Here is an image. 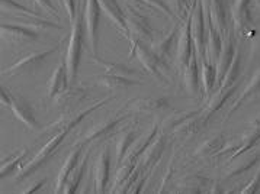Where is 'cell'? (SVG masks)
I'll return each mask as SVG.
<instances>
[{
    "instance_id": "42",
    "label": "cell",
    "mask_w": 260,
    "mask_h": 194,
    "mask_svg": "<svg viewBox=\"0 0 260 194\" xmlns=\"http://www.w3.org/2000/svg\"><path fill=\"white\" fill-rule=\"evenodd\" d=\"M61 5L67 12V16L70 22H73L77 16V8H76V2L74 0H61Z\"/></svg>"
},
{
    "instance_id": "5",
    "label": "cell",
    "mask_w": 260,
    "mask_h": 194,
    "mask_svg": "<svg viewBox=\"0 0 260 194\" xmlns=\"http://www.w3.org/2000/svg\"><path fill=\"white\" fill-rule=\"evenodd\" d=\"M192 11H193V3L189 6L185 21L180 25V32L177 38V50H176V64L177 68L183 71L186 68L187 62L190 60L192 54L195 52L192 35H190V19H192Z\"/></svg>"
},
{
    "instance_id": "13",
    "label": "cell",
    "mask_w": 260,
    "mask_h": 194,
    "mask_svg": "<svg viewBox=\"0 0 260 194\" xmlns=\"http://www.w3.org/2000/svg\"><path fill=\"white\" fill-rule=\"evenodd\" d=\"M125 121L124 118H118V119H112V121H106V122L98 123L92 126L89 131H86L83 136L77 141V146H82V145H86V143H92L98 142V141H102L105 138H108L111 133L114 132L115 128L122 123Z\"/></svg>"
},
{
    "instance_id": "9",
    "label": "cell",
    "mask_w": 260,
    "mask_h": 194,
    "mask_svg": "<svg viewBox=\"0 0 260 194\" xmlns=\"http://www.w3.org/2000/svg\"><path fill=\"white\" fill-rule=\"evenodd\" d=\"M124 109L133 113H165L170 109V103L166 97H141L129 100Z\"/></svg>"
},
{
    "instance_id": "6",
    "label": "cell",
    "mask_w": 260,
    "mask_h": 194,
    "mask_svg": "<svg viewBox=\"0 0 260 194\" xmlns=\"http://www.w3.org/2000/svg\"><path fill=\"white\" fill-rule=\"evenodd\" d=\"M193 11L190 19V35L195 51L201 58H205V40H207V16L201 0H192Z\"/></svg>"
},
{
    "instance_id": "41",
    "label": "cell",
    "mask_w": 260,
    "mask_h": 194,
    "mask_svg": "<svg viewBox=\"0 0 260 194\" xmlns=\"http://www.w3.org/2000/svg\"><path fill=\"white\" fill-rule=\"evenodd\" d=\"M170 5H172V8H173V12H175V15H176L177 18H180L182 16V13L185 11L189 9V0H170Z\"/></svg>"
},
{
    "instance_id": "15",
    "label": "cell",
    "mask_w": 260,
    "mask_h": 194,
    "mask_svg": "<svg viewBox=\"0 0 260 194\" xmlns=\"http://www.w3.org/2000/svg\"><path fill=\"white\" fill-rule=\"evenodd\" d=\"M109 170H111V155L108 148H105L98 157L94 165V188L98 193H105L109 184Z\"/></svg>"
},
{
    "instance_id": "22",
    "label": "cell",
    "mask_w": 260,
    "mask_h": 194,
    "mask_svg": "<svg viewBox=\"0 0 260 194\" xmlns=\"http://www.w3.org/2000/svg\"><path fill=\"white\" fill-rule=\"evenodd\" d=\"M70 82H69V74H67V68H66V62H60L57 65V68L52 72L51 79L48 82V87H47V97L52 100L57 94L62 93L66 89H69Z\"/></svg>"
},
{
    "instance_id": "47",
    "label": "cell",
    "mask_w": 260,
    "mask_h": 194,
    "mask_svg": "<svg viewBox=\"0 0 260 194\" xmlns=\"http://www.w3.org/2000/svg\"><path fill=\"white\" fill-rule=\"evenodd\" d=\"M57 2H58V3H61V0H57Z\"/></svg>"
},
{
    "instance_id": "28",
    "label": "cell",
    "mask_w": 260,
    "mask_h": 194,
    "mask_svg": "<svg viewBox=\"0 0 260 194\" xmlns=\"http://www.w3.org/2000/svg\"><path fill=\"white\" fill-rule=\"evenodd\" d=\"M86 90H83L82 87H69L64 92L57 94L52 100L57 106L62 107L64 110H70L73 106H76L77 103H80L86 97Z\"/></svg>"
},
{
    "instance_id": "19",
    "label": "cell",
    "mask_w": 260,
    "mask_h": 194,
    "mask_svg": "<svg viewBox=\"0 0 260 194\" xmlns=\"http://www.w3.org/2000/svg\"><path fill=\"white\" fill-rule=\"evenodd\" d=\"M198 54L197 51L192 54L190 60L187 62L186 68L183 70V84H185V89L189 94L192 96H197L201 89V74H199V65H198Z\"/></svg>"
},
{
    "instance_id": "4",
    "label": "cell",
    "mask_w": 260,
    "mask_h": 194,
    "mask_svg": "<svg viewBox=\"0 0 260 194\" xmlns=\"http://www.w3.org/2000/svg\"><path fill=\"white\" fill-rule=\"evenodd\" d=\"M125 22H126L129 42L137 40V41L151 44L154 41V33L150 26V22L143 13L134 11L131 8H126L125 9Z\"/></svg>"
},
{
    "instance_id": "44",
    "label": "cell",
    "mask_w": 260,
    "mask_h": 194,
    "mask_svg": "<svg viewBox=\"0 0 260 194\" xmlns=\"http://www.w3.org/2000/svg\"><path fill=\"white\" fill-rule=\"evenodd\" d=\"M45 183V180H41V181H38V183L35 184V185H32V187H28L26 190H25V193H35V191H38L40 188H41L42 185Z\"/></svg>"
},
{
    "instance_id": "48",
    "label": "cell",
    "mask_w": 260,
    "mask_h": 194,
    "mask_svg": "<svg viewBox=\"0 0 260 194\" xmlns=\"http://www.w3.org/2000/svg\"><path fill=\"white\" fill-rule=\"evenodd\" d=\"M189 2H190V0H189Z\"/></svg>"
},
{
    "instance_id": "46",
    "label": "cell",
    "mask_w": 260,
    "mask_h": 194,
    "mask_svg": "<svg viewBox=\"0 0 260 194\" xmlns=\"http://www.w3.org/2000/svg\"><path fill=\"white\" fill-rule=\"evenodd\" d=\"M126 2H131V3H140V5H144L141 0H126Z\"/></svg>"
},
{
    "instance_id": "16",
    "label": "cell",
    "mask_w": 260,
    "mask_h": 194,
    "mask_svg": "<svg viewBox=\"0 0 260 194\" xmlns=\"http://www.w3.org/2000/svg\"><path fill=\"white\" fill-rule=\"evenodd\" d=\"M236 52H237V50H236V42H234V38L231 36V33L229 32V35L222 38V47H221V51H219L218 60L215 62L218 83L225 75V72H227L229 67L231 65V62H233V58H234Z\"/></svg>"
},
{
    "instance_id": "1",
    "label": "cell",
    "mask_w": 260,
    "mask_h": 194,
    "mask_svg": "<svg viewBox=\"0 0 260 194\" xmlns=\"http://www.w3.org/2000/svg\"><path fill=\"white\" fill-rule=\"evenodd\" d=\"M136 55L137 60L141 62V65L158 84L166 86L169 84V75H167V65L166 61L158 57L156 52L151 48L146 47L141 41H131V55L129 58H133Z\"/></svg>"
},
{
    "instance_id": "27",
    "label": "cell",
    "mask_w": 260,
    "mask_h": 194,
    "mask_svg": "<svg viewBox=\"0 0 260 194\" xmlns=\"http://www.w3.org/2000/svg\"><path fill=\"white\" fill-rule=\"evenodd\" d=\"M179 32H180V25H173V28L167 32L166 35H163L158 41L151 42V50L156 52L158 57H161L163 60H166V57L170 54L173 45L177 44L179 38Z\"/></svg>"
},
{
    "instance_id": "35",
    "label": "cell",
    "mask_w": 260,
    "mask_h": 194,
    "mask_svg": "<svg viewBox=\"0 0 260 194\" xmlns=\"http://www.w3.org/2000/svg\"><path fill=\"white\" fill-rule=\"evenodd\" d=\"M87 161H89V152L84 155L83 158L80 160V163L77 164L76 168L72 171L67 183H66L64 188H62V193H74L79 188L80 181H82V178H83L84 175V171H86V167H87Z\"/></svg>"
},
{
    "instance_id": "32",
    "label": "cell",
    "mask_w": 260,
    "mask_h": 194,
    "mask_svg": "<svg viewBox=\"0 0 260 194\" xmlns=\"http://www.w3.org/2000/svg\"><path fill=\"white\" fill-rule=\"evenodd\" d=\"M93 60L98 65H101V67L104 68L105 71H106V74H114V75L126 77V79H136V77H140V75H141V74L137 71V70L131 68V67H128V65H125V64L105 61V60L98 58L96 55H93Z\"/></svg>"
},
{
    "instance_id": "45",
    "label": "cell",
    "mask_w": 260,
    "mask_h": 194,
    "mask_svg": "<svg viewBox=\"0 0 260 194\" xmlns=\"http://www.w3.org/2000/svg\"><path fill=\"white\" fill-rule=\"evenodd\" d=\"M253 3H254V6L260 11V0H253Z\"/></svg>"
},
{
    "instance_id": "18",
    "label": "cell",
    "mask_w": 260,
    "mask_h": 194,
    "mask_svg": "<svg viewBox=\"0 0 260 194\" xmlns=\"http://www.w3.org/2000/svg\"><path fill=\"white\" fill-rule=\"evenodd\" d=\"M259 163L260 153H251V155H247V152L241 153L239 157L230 160V165L229 168H227L225 177H227V178L239 177L241 174L247 173L250 170H253Z\"/></svg>"
},
{
    "instance_id": "21",
    "label": "cell",
    "mask_w": 260,
    "mask_h": 194,
    "mask_svg": "<svg viewBox=\"0 0 260 194\" xmlns=\"http://www.w3.org/2000/svg\"><path fill=\"white\" fill-rule=\"evenodd\" d=\"M250 3H251V0H234V5L231 8V19H233L234 29L237 33L244 32V29L251 22Z\"/></svg>"
},
{
    "instance_id": "17",
    "label": "cell",
    "mask_w": 260,
    "mask_h": 194,
    "mask_svg": "<svg viewBox=\"0 0 260 194\" xmlns=\"http://www.w3.org/2000/svg\"><path fill=\"white\" fill-rule=\"evenodd\" d=\"M157 133H158V125H157V123H153V125L150 126L148 132L144 133V135H141L140 138H137L136 141L133 142V145H131V148L128 149V152L125 155L124 160L138 164L141 155L146 152V149L150 146V143L153 142V139L156 138Z\"/></svg>"
},
{
    "instance_id": "31",
    "label": "cell",
    "mask_w": 260,
    "mask_h": 194,
    "mask_svg": "<svg viewBox=\"0 0 260 194\" xmlns=\"http://www.w3.org/2000/svg\"><path fill=\"white\" fill-rule=\"evenodd\" d=\"M208 178L193 174V175H187L183 180H180V183L177 184V191L182 193H204L205 190H208Z\"/></svg>"
},
{
    "instance_id": "36",
    "label": "cell",
    "mask_w": 260,
    "mask_h": 194,
    "mask_svg": "<svg viewBox=\"0 0 260 194\" xmlns=\"http://www.w3.org/2000/svg\"><path fill=\"white\" fill-rule=\"evenodd\" d=\"M136 135L137 129H128L126 132H124L119 136V139L116 142V146H115V155H116V163H118V165L124 161L128 149L131 148L133 142L136 141Z\"/></svg>"
},
{
    "instance_id": "14",
    "label": "cell",
    "mask_w": 260,
    "mask_h": 194,
    "mask_svg": "<svg viewBox=\"0 0 260 194\" xmlns=\"http://www.w3.org/2000/svg\"><path fill=\"white\" fill-rule=\"evenodd\" d=\"M12 113L21 121L23 125H26L31 129H40V125L35 119V114L32 110L31 104L26 102L19 94H12L11 102H9Z\"/></svg>"
},
{
    "instance_id": "39",
    "label": "cell",
    "mask_w": 260,
    "mask_h": 194,
    "mask_svg": "<svg viewBox=\"0 0 260 194\" xmlns=\"http://www.w3.org/2000/svg\"><path fill=\"white\" fill-rule=\"evenodd\" d=\"M26 155H28V149H26V148H23L22 151L16 152L13 157L8 158L6 161H3V163H2V178H5V175L11 174L12 171L19 170V168H18V165L23 161V158H25Z\"/></svg>"
},
{
    "instance_id": "30",
    "label": "cell",
    "mask_w": 260,
    "mask_h": 194,
    "mask_svg": "<svg viewBox=\"0 0 260 194\" xmlns=\"http://www.w3.org/2000/svg\"><path fill=\"white\" fill-rule=\"evenodd\" d=\"M96 84L102 86L105 89H109V90H126L129 87L140 86L141 82H136L134 79L119 77V75H114V74H105V75L96 77Z\"/></svg>"
},
{
    "instance_id": "24",
    "label": "cell",
    "mask_w": 260,
    "mask_h": 194,
    "mask_svg": "<svg viewBox=\"0 0 260 194\" xmlns=\"http://www.w3.org/2000/svg\"><path fill=\"white\" fill-rule=\"evenodd\" d=\"M257 96H260V67L256 70V71H254V74L251 75L249 84L243 89V92H241V94H240V97L236 100V103L233 104V107L230 109L227 118H230V116L236 112L237 109H240L244 103L249 102V100H251V99H254V97H257Z\"/></svg>"
},
{
    "instance_id": "3",
    "label": "cell",
    "mask_w": 260,
    "mask_h": 194,
    "mask_svg": "<svg viewBox=\"0 0 260 194\" xmlns=\"http://www.w3.org/2000/svg\"><path fill=\"white\" fill-rule=\"evenodd\" d=\"M83 12H82V13H77L76 19L72 22L70 40H69V47L66 52V68L69 74L70 86L76 82L77 71H79V62H80L82 48H83Z\"/></svg>"
},
{
    "instance_id": "34",
    "label": "cell",
    "mask_w": 260,
    "mask_h": 194,
    "mask_svg": "<svg viewBox=\"0 0 260 194\" xmlns=\"http://www.w3.org/2000/svg\"><path fill=\"white\" fill-rule=\"evenodd\" d=\"M240 72H241V57H240V51L237 50L234 58H233L231 65H230L229 70L225 72V75L218 83L219 90H225V89H230V87L236 86V83H237L240 77Z\"/></svg>"
},
{
    "instance_id": "43",
    "label": "cell",
    "mask_w": 260,
    "mask_h": 194,
    "mask_svg": "<svg viewBox=\"0 0 260 194\" xmlns=\"http://www.w3.org/2000/svg\"><path fill=\"white\" fill-rule=\"evenodd\" d=\"M35 5H38L40 8H42L45 12H48L50 15H54V16H58L57 13V9L54 8V5L51 3V0H32Z\"/></svg>"
},
{
    "instance_id": "40",
    "label": "cell",
    "mask_w": 260,
    "mask_h": 194,
    "mask_svg": "<svg viewBox=\"0 0 260 194\" xmlns=\"http://www.w3.org/2000/svg\"><path fill=\"white\" fill-rule=\"evenodd\" d=\"M257 191H260V168L254 174L253 180L246 187L241 188V193H257Z\"/></svg>"
},
{
    "instance_id": "29",
    "label": "cell",
    "mask_w": 260,
    "mask_h": 194,
    "mask_svg": "<svg viewBox=\"0 0 260 194\" xmlns=\"http://www.w3.org/2000/svg\"><path fill=\"white\" fill-rule=\"evenodd\" d=\"M224 145H225V138L222 135H214V136L208 138L207 141H204L195 149L193 158L202 160V158H208V157H215L222 149Z\"/></svg>"
},
{
    "instance_id": "12",
    "label": "cell",
    "mask_w": 260,
    "mask_h": 194,
    "mask_svg": "<svg viewBox=\"0 0 260 194\" xmlns=\"http://www.w3.org/2000/svg\"><path fill=\"white\" fill-rule=\"evenodd\" d=\"M207 21L219 32V35L224 38L229 35V28H227V11L224 0H209L208 8L205 11Z\"/></svg>"
},
{
    "instance_id": "7",
    "label": "cell",
    "mask_w": 260,
    "mask_h": 194,
    "mask_svg": "<svg viewBox=\"0 0 260 194\" xmlns=\"http://www.w3.org/2000/svg\"><path fill=\"white\" fill-rule=\"evenodd\" d=\"M101 5L98 0H84L83 8V22L86 32H87V40H89V47L93 55L98 52V26H99V19H101Z\"/></svg>"
},
{
    "instance_id": "25",
    "label": "cell",
    "mask_w": 260,
    "mask_h": 194,
    "mask_svg": "<svg viewBox=\"0 0 260 194\" xmlns=\"http://www.w3.org/2000/svg\"><path fill=\"white\" fill-rule=\"evenodd\" d=\"M222 47V36L219 32L207 21V40H205V60L215 64Z\"/></svg>"
},
{
    "instance_id": "38",
    "label": "cell",
    "mask_w": 260,
    "mask_h": 194,
    "mask_svg": "<svg viewBox=\"0 0 260 194\" xmlns=\"http://www.w3.org/2000/svg\"><path fill=\"white\" fill-rule=\"evenodd\" d=\"M0 5H2V11L3 12H13L18 15L28 16V18H41V15L38 12L32 11L29 8H25L23 5H19L15 0H0Z\"/></svg>"
},
{
    "instance_id": "37",
    "label": "cell",
    "mask_w": 260,
    "mask_h": 194,
    "mask_svg": "<svg viewBox=\"0 0 260 194\" xmlns=\"http://www.w3.org/2000/svg\"><path fill=\"white\" fill-rule=\"evenodd\" d=\"M19 25H23L26 28H31L34 31H37L38 33L40 32H48V31H61L62 26L61 25H57V23H52V22H48L44 18H29V21L26 19H21L19 21Z\"/></svg>"
},
{
    "instance_id": "8",
    "label": "cell",
    "mask_w": 260,
    "mask_h": 194,
    "mask_svg": "<svg viewBox=\"0 0 260 194\" xmlns=\"http://www.w3.org/2000/svg\"><path fill=\"white\" fill-rule=\"evenodd\" d=\"M57 51H58V47L50 48L47 51L32 52L29 55H25L23 58L13 62L11 67H8L6 70H3V74H6V75H18V74H23V72L35 71L40 67H42V64L47 61L48 57H51L52 54H55Z\"/></svg>"
},
{
    "instance_id": "10",
    "label": "cell",
    "mask_w": 260,
    "mask_h": 194,
    "mask_svg": "<svg viewBox=\"0 0 260 194\" xmlns=\"http://www.w3.org/2000/svg\"><path fill=\"white\" fill-rule=\"evenodd\" d=\"M2 40L9 44H31L38 40V32L23 25H12V23H2Z\"/></svg>"
},
{
    "instance_id": "23",
    "label": "cell",
    "mask_w": 260,
    "mask_h": 194,
    "mask_svg": "<svg viewBox=\"0 0 260 194\" xmlns=\"http://www.w3.org/2000/svg\"><path fill=\"white\" fill-rule=\"evenodd\" d=\"M82 152H83V146H79L77 149H73L72 152L69 153L66 163L62 164L61 170H60V173L57 175V184H55V188H54L55 193H62V188H64V185L67 183L70 174H72V171L76 168V165L80 163V160H82Z\"/></svg>"
},
{
    "instance_id": "20",
    "label": "cell",
    "mask_w": 260,
    "mask_h": 194,
    "mask_svg": "<svg viewBox=\"0 0 260 194\" xmlns=\"http://www.w3.org/2000/svg\"><path fill=\"white\" fill-rule=\"evenodd\" d=\"M101 5V9L108 19L114 23L119 31L124 33V36L128 40V29H126V22H125V12L119 8L116 0H98Z\"/></svg>"
},
{
    "instance_id": "33",
    "label": "cell",
    "mask_w": 260,
    "mask_h": 194,
    "mask_svg": "<svg viewBox=\"0 0 260 194\" xmlns=\"http://www.w3.org/2000/svg\"><path fill=\"white\" fill-rule=\"evenodd\" d=\"M218 83L217 79V67L215 64L209 62L208 60L202 58L201 64V84H202V90L204 94H211L212 89L215 87V84Z\"/></svg>"
},
{
    "instance_id": "26",
    "label": "cell",
    "mask_w": 260,
    "mask_h": 194,
    "mask_svg": "<svg viewBox=\"0 0 260 194\" xmlns=\"http://www.w3.org/2000/svg\"><path fill=\"white\" fill-rule=\"evenodd\" d=\"M236 93V86H233V87H230V89H225V90H219L211 100L207 104V107L202 110V123H204V126L207 125V122L209 121V118L214 114V113L219 112L222 107H224V104L227 103V100H230L231 97H233V94Z\"/></svg>"
},
{
    "instance_id": "11",
    "label": "cell",
    "mask_w": 260,
    "mask_h": 194,
    "mask_svg": "<svg viewBox=\"0 0 260 194\" xmlns=\"http://www.w3.org/2000/svg\"><path fill=\"white\" fill-rule=\"evenodd\" d=\"M165 148H166V135L158 132L138 161V167L141 168L143 173H146L147 170H151L157 164V161H160V158L163 157V152H165Z\"/></svg>"
},
{
    "instance_id": "2",
    "label": "cell",
    "mask_w": 260,
    "mask_h": 194,
    "mask_svg": "<svg viewBox=\"0 0 260 194\" xmlns=\"http://www.w3.org/2000/svg\"><path fill=\"white\" fill-rule=\"evenodd\" d=\"M202 112L189 110V112H176L167 116L163 122V129L179 138H190L202 129Z\"/></svg>"
}]
</instances>
